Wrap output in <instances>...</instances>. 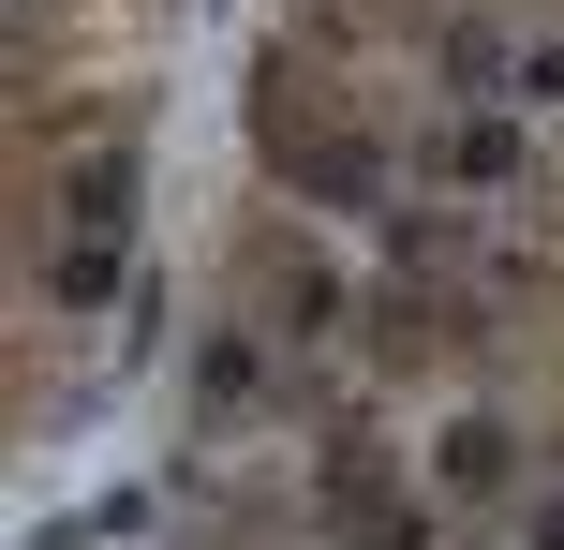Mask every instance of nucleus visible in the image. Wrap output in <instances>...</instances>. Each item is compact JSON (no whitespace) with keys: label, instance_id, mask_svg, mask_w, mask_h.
<instances>
[{"label":"nucleus","instance_id":"3","mask_svg":"<svg viewBox=\"0 0 564 550\" xmlns=\"http://www.w3.org/2000/svg\"><path fill=\"white\" fill-rule=\"evenodd\" d=\"M460 179H476V194H490V179H520V134H506V119H476V134H460Z\"/></svg>","mask_w":564,"mask_h":550},{"label":"nucleus","instance_id":"1","mask_svg":"<svg viewBox=\"0 0 564 550\" xmlns=\"http://www.w3.org/2000/svg\"><path fill=\"white\" fill-rule=\"evenodd\" d=\"M119 224H134V164L89 149V164H75V238H119Z\"/></svg>","mask_w":564,"mask_h":550},{"label":"nucleus","instance_id":"2","mask_svg":"<svg viewBox=\"0 0 564 550\" xmlns=\"http://www.w3.org/2000/svg\"><path fill=\"white\" fill-rule=\"evenodd\" d=\"M59 298H75V313H89V298H119V238H75V254H59Z\"/></svg>","mask_w":564,"mask_h":550},{"label":"nucleus","instance_id":"4","mask_svg":"<svg viewBox=\"0 0 564 550\" xmlns=\"http://www.w3.org/2000/svg\"><path fill=\"white\" fill-rule=\"evenodd\" d=\"M520 536H535V550H564V492H535V521H520Z\"/></svg>","mask_w":564,"mask_h":550}]
</instances>
